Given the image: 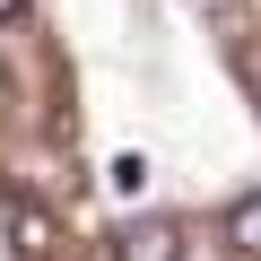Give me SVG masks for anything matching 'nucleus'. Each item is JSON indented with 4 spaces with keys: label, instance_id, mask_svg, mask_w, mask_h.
I'll list each match as a JSON object with an SVG mask.
<instances>
[{
    "label": "nucleus",
    "instance_id": "f257e3e1",
    "mask_svg": "<svg viewBox=\"0 0 261 261\" xmlns=\"http://www.w3.org/2000/svg\"><path fill=\"white\" fill-rule=\"evenodd\" d=\"M113 261H183V226L174 218H130L113 235Z\"/></svg>",
    "mask_w": 261,
    "mask_h": 261
},
{
    "label": "nucleus",
    "instance_id": "f03ea898",
    "mask_svg": "<svg viewBox=\"0 0 261 261\" xmlns=\"http://www.w3.org/2000/svg\"><path fill=\"white\" fill-rule=\"evenodd\" d=\"M9 235H18V261H53V218H44V209L18 200V209H9Z\"/></svg>",
    "mask_w": 261,
    "mask_h": 261
},
{
    "label": "nucleus",
    "instance_id": "7ed1b4c3",
    "mask_svg": "<svg viewBox=\"0 0 261 261\" xmlns=\"http://www.w3.org/2000/svg\"><path fill=\"white\" fill-rule=\"evenodd\" d=\"M226 244H235L244 261H261V192H244V200L226 209Z\"/></svg>",
    "mask_w": 261,
    "mask_h": 261
},
{
    "label": "nucleus",
    "instance_id": "20e7f679",
    "mask_svg": "<svg viewBox=\"0 0 261 261\" xmlns=\"http://www.w3.org/2000/svg\"><path fill=\"white\" fill-rule=\"evenodd\" d=\"M113 192H130V200L148 192V157H140V148H130V157H113Z\"/></svg>",
    "mask_w": 261,
    "mask_h": 261
},
{
    "label": "nucleus",
    "instance_id": "39448f33",
    "mask_svg": "<svg viewBox=\"0 0 261 261\" xmlns=\"http://www.w3.org/2000/svg\"><path fill=\"white\" fill-rule=\"evenodd\" d=\"M18 9H27V0H0V27H9V18H18Z\"/></svg>",
    "mask_w": 261,
    "mask_h": 261
}]
</instances>
